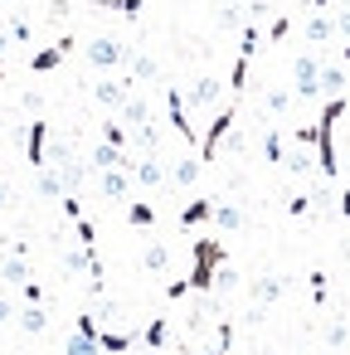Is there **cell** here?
I'll use <instances>...</instances> for the list:
<instances>
[{
	"label": "cell",
	"instance_id": "obj_1",
	"mask_svg": "<svg viewBox=\"0 0 350 355\" xmlns=\"http://www.w3.org/2000/svg\"><path fill=\"white\" fill-rule=\"evenodd\" d=\"M340 117H345V98H326V107L316 117V166H321V180L340 175V151H335V122Z\"/></svg>",
	"mask_w": 350,
	"mask_h": 355
},
{
	"label": "cell",
	"instance_id": "obj_2",
	"mask_svg": "<svg viewBox=\"0 0 350 355\" xmlns=\"http://www.w3.org/2000/svg\"><path fill=\"white\" fill-rule=\"evenodd\" d=\"M219 268H224V239H195V268H190L185 287L190 292H209Z\"/></svg>",
	"mask_w": 350,
	"mask_h": 355
},
{
	"label": "cell",
	"instance_id": "obj_3",
	"mask_svg": "<svg viewBox=\"0 0 350 355\" xmlns=\"http://www.w3.org/2000/svg\"><path fill=\"white\" fill-rule=\"evenodd\" d=\"M234 122H238V103H229V107H224V112L209 122V132H204V141H200V161H214V156H219V146L229 141Z\"/></svg>",
	"mask_w": 350,
	"mask_h": 355
},
{
	"label": "cell",
	"instance_id": "obj_4",
	"mask_svg": "<svg viewBox=\"0 0 350 355\" xmlns=\"http://www.w3.org/2000/svg\"><path fill=\"white\" fill-rule=\"evenodd\" d=\"M64 355H103V345H98V316H78L73 321V331H69V340H64Z\"/></svg>",
	"mask_w": 350,
	"mask_h": 355
},
{
	"label": "cell",
	"instance_id": "obj_5",
	"mask_svg": "<svg viewBox=\"0 0 350 355\" xmlns=\"http://www.w3.org/2000/svg\"><path fill=\"white\" fill-rule=\"evenodd\" d=\"M292 78H297V98H301V103L321 98V59H316V54H301V59L292 64Z\"/></svg>",
	"mask_w": 350,
	"mask_h": 355
},
{
	"label": "cell",
	"instance_id": "obj_6",
	"mask_svg": "<svg viewBox=\"0 0 350 355\" xmlns=\"http://www.w3.org/2000/svg\"><path fill=\"white\" fill-rule=\"evenodd\" d=\"M166 112H170V132H175L185 146H195L200 137H195V122H190V112H185V93H180V88H166Z\"/></svg>",
	"mask_w": 350,
	"mask_h": 355
},
{
	"label": "cell",
	"instance_id": "obj_7",
	"mask_svg": "<svg viewBox=\"0 0 350 355\" xmlns=\"http://www.w3.org/2000/svg\"><path fill=\"white\" fill-rule=\"evenodd\" d=\"M122 59H127V44L122 40H93L88 44V64L93 69H117Z\"/></svg>",
	"mask_w": 350,
	"mask_h": 355
},
{
	"label": "cell",
	"instance_id": "obj_8",
	"mask_svg": "<svg viewBox=\"0 0 350 355\" xmlns=\"http://www.w3.org/2000/svg\"><path fill=\"white\" fill-rule=\"evenodd\" d=\"M25 151H30V166H35V171H44V166H49V122H30Z\"/></svg>",
	"mask_w": 350,
	"mask_h": 355
},
{
	"label": "cell",
	"instance_id": "obj_9",
	"mask_svg": "<svg viewBox=\"0 0 350 355\" xmlns=\"http://www.w3.org/2000/svg\"><path fill=\"white\" fill-rule=\"evenodd\" d=\"M69 54H73V40L64 35V40H54L49 49H40V54L30 59V69H35V73H49V69H59V64H64Z\"/></svg>",
	"mask_w": 350,
	"mask_h": 355
},
{
	"label": "cell",
	"instance_id": "obj_10",
	"mask_svg": "<svg viewBox=\"0 0 350 355\" xmlns=\"http://www.w3.org/2000/svg\"><path fill=\"white\" fill-rule=\"evenodd\" d=\"M132 83H137V78H107V83L93 88V98H98L103 107H122V103L132 98Z\"/></svg>",
	"mask_w": 350,
	"mask_h": 355
},
{
	"label": "cell",
	"instance_id": "obj_11",
	"mask_svg": "<svg viewBox=\"0 0 350 355\" xmlns=\"http://www.w3.org/2000/svg\"><path fill=\"white\" fill-rule=\"evenodd\" d=\"M132 175H137V185L156 190V185H166V161H161V156H146V161L132 166Z\"/></svg>",
	"mask_w": 350,
	"mask_h": 355
},
{
	"label": "cell",
	"instance_id": "obj_12",
	"mask_svg": "<svg viewBox=\"0 0 350 355\" xmlns=\"http://www.w3.org/2000/svg\"><path fill=\"white\" fill-rule=\"evenodd\" d=\"M141 336L137 331H103L98 326V345H103V355H122V350H132Z\"/></svg>",
	"mask_w": 350,
	"mask_h": 355
},
{
	"label": "cell",
	"instance_id": "obj_13",
	"mask_svg": "<svg viewBox=\"0 0 350 355\" xmlns=\"http://www.w3.org/2000/svg\"><path fill=\"white\" fill-rule=\"evenodd\" d=\"M214 98H219V78H195V83L185 88V107H190V103H195V107H209Z\"/></svg>",
	"mask_w": 350,
	"mask_h": 355
},
{
	"label": "cell",
	"instance_id": "obj_14",
	"mask_svg": "<svg viewBox=\"0 0 350 355\" xmlns=\"http://www.w3.org/2000/svg\"><path fill=\"white\" fill-rule=\"evenodd\" d=\"M127 190H132V171H122V166L103 171V195L107 200H127Z\"/></svg>",
	"mask_w": 350,
	"mask_h": 355
},
{
	"label": "cell",
	"instance_id": "obj_15",
	"mask_svg": "<svg viewBox=\"0 0 350 355\" xmlns=\"http://www.w3.org/2000/svg\"><path fill=\"white\" fill-rule=\"evenodd\" d=\"M282 292H287V277H272V272H268V277L253 282V302H258V306H272Z\"/></svg>",
	"mask_w": 350,
	"mask_h": 355
},
{
	"label": "cell",
	"instance_id": "obj_16",
	"mask_svg": "<svg viewBox=\"0 0 350 355\" xmlns=\"http://www.w3.org/2000/svg\"><path fill=\"white\" fill-rule=\"evenodd\" d=\"M146 122H151V107H146V98H127V103H122V127L141 132Z\"/></svg>",
	"mask_w": 350,
	"mask_h": 355
},
{
	"label": "cell",
	"instance_id": "obj_17",
	"mask_svg": "<svg viewBox=\"0 0 350 355\" xmlns=\"http://www.w3.org/2000/svg\"><path fill=\"white\" fill-rule=\"evenodd\" d=\"M180 224H185V229H195V224H214V200H190V205L180 209Z\"/></svg>",
	"mask_w": 350,
	"mask_h": 355
},
{
	"label": "cell",
	"instance_id": "obj_18",
	"mask_svg": "<svg viewBox=\"0 0 350 355\" xmlns=\"http://www.w3.org/2000/svg\"><path fill=\"white\" fill-rule=\"evenodd\" d=\"M0 282H15V287L30 282V263H25V253H10L6 263H0Z\"/></svg>",
	"mask_w": 350,
	"mask_h": 355
},
{
	"label": "cell",
	"instance_id": "obj_19",
	"mask_svg": "<svg viewBox=\"0 0 350 355\" xmlns=\"http://www.w3.org/2000/svg\"><path fill=\"white\" fill-rule=\"evenodd\" d=\"M340 88H345V69H335V64H321V98H345Z\"/></svg>",
	"mask_w": 350,
	"mask_h": 355
},
{
	"label": "cell",
	"instance_id": "obj_20",
	"mask_svg": "<svg viewBox=\"0 0 350 355\" xmlns=\"http://www.w3.org/2000/svg\"><path fill=\"white\" fill-rule=\"evenodd\" d=\"M263 161H268V166H287V141H282V132H263Z\"/></svg>",
	"mask_w": 350,
	"mask_h": 355
},
{
	"label": "cell",
	"instance_id": "obj_21",
	"mask_svg": "<svg viewBox=\"0 0 350 355\" xmlns=\"http://www.w3.org/2000/svg\"><path fill=\"white\" fill-rule=\"evenodd\" d=\"M326 40H335V20L311 15V20H306V44H326Z\"/></svg>",
	"mask_w": 350,
	"mask_h": 355
},
{
	"label": "cell",
	"instance_id": "obj_22",
	"mask_svg": "<svg viewBox=\"0 0 350 355\" xmlns=\"http://www.w3.org/2000/svg\"><path fill=\"white\" fill-rule=\"evenodd\" d=\"M40 195H49V200H64V195H69V185H64V175H59L54 166L40 171Z\"/></svg>",
	"mask_w": 350,
	"mask_h": 355
},
{
	"label": "cell",
	"instance_id": "obj_23",
	"mask_svg": "<svg viewBox=\"0 0 350 355\" xmlns=\"http://www.w3.org/2000/svg\"><path fill=\"white\" fill-rule=\"evenodd\" d=\"M127 224H132V229H151V224H156V205L132 200V205H127Z\"/></svg>",
	"mask_w": 350,
	"mask_h": 355
},
{
	"label": "cell",
	"instance_id": "obj_24",
	"mask_svg": "<svg viewBox=\"0 0 350 355\" xmlns=\"http://www.w3.org/2000/svg\"><path fill=\"white\" fill-rule=\"evenodd\" d=\"M214 224L234 234V229H243V209H238L234 200H224V205H214Z\"/></svg>",
	"mask_w": 350,
	"mask_h": 355
},
{
	"label": "cell",
	"instance_id": "obj_25",
	"mask_svg": "<svg viewBox=\"0 0 350 355\" xmlns=\"http://www.w3.org/2000/svg\"><path fill=\"white\" fill-rule=\"evenodd\" d=\"M141 263H146L151 272H166V268H170V248L151 239V243H146V253H141Z\"/></svg>",
	"mask_w": 350,
	"mask_h": 355
},
{
	"label": "cell",
	"instance_id": "obj_26",
	"mask_svg": "<svg viewBox=\"0 0 350 355\" xmlns=\"http://www.w3.org/2000/svg\"><path fill=\"white\" fill-rule=\"evenodd\" d=\"M20 326H25V331H30V336H40V331H44V326H49V311H44V306H40V302H30V306H25V311H20Z\"/></svg>",
	"mask_w": 350,
	"mask_h": 355
},
{
	"label": "cell",
	"instance_id": "obj_27",
	"mask_svg": "<svg viewBox=\"0 0 350 355\" xmlns=\"http://www.w3.org/2000/svg\"><path fill=\"white\" fill-rule=\"evenodd\" d=\"M166 336H170V321H166V316H151V326H146V336H141V340H146L151 350H161V345H166Z\"/></svg>",
	"mask_w": 350,
	"mask_h": 355
},
{
	"label": "cell",
	"instance_id": "obj_28",
	"mask_svg": "<svg viewBox=\"0 0 350 355\" xmlns=\"http://www.w3.org/2000/svg\"><path fill=\"white\" fill-rule=\"evenodd\" d=\"M263 103H268V112H272V117H282V112L292 107V93H287V88H272V93H268Z\"/></svg>",
	"mask_w": 350,
	"mask_h": 355
},
{
	"label": "cell",
	"instance_id": "obj_29",
	"mask_svg": "<svg viewBox=\"0 0 350 355\" xmlns=\"http://www.w3.org/2000/svg\"><path fill=\"white\" fill-rule=\"evenodd\" d=\"M103 141H107V146H122V151H127V127H122V122H103Z\"/></svg>",
	"mask_w": 350,
	"mask_h": 355
},
{
	"label": "cell",
	"instance_id": "obj_30",
	"mask_svg": "<svg viewBox=\"0 0 350 355\" xmlns=\"http://www.w3.org/2000/svg\"><path fill=\"white\" fill-rule=\"evenodd\" d=\"M170 175H175V185H190V180L200 175V161H190V156H185V161H175V171H170Z\"/></svg>",
	"mask_w": 350,
	"mask_h": 355
},
{
	"label": "cell",
	"instance_id": "obj_31",
	"mask_svg": "<svg viewBox=\"0 0 350 355\" xmlns=\"http://www.w3.org/2000/svg\"><path fill=\"white\" fill-rule=\"evenodd\" d=\"M214 355H234V321L219 326V340H214Z\"/></svg>",
	"mask_w": 350,
	"mask_h": 355
},
{
	"label": "cell",
	"instance_id": "obj_32",
	"mask_svg": "<svg viewBox=\"0 0 350 355\" xmlns=\"http://www.w3.org/2000/svg\"><path fill=\"white\" fill-rule=\"evenodd\" d=\"M141 78H161V64H156L151 54H141V59H137V83H141Z\"/></svg>",
	"mask_w": 350,
	"mask_h": 355
},
{
	"label": "cell",
	"instance_id": "obj_33",
	"mask_svg": "<svg viewBox=\"0 0 350 355\" xmlns=\"http://www.w3.org/2000/svg\"><path fill=\"white\" fill-rule=\"evenodd\" d=\"M73 224H78V243H83V248H98V229H93L88 219H73Z\"/></svg>",
	"mask_w": 350,
	"mask_h": 355
},
{
	"label": "cell",
	"instance_id": "obj_34",
	"mask_svg": "<svg viewBox=\"0 0 350 355\" xmlns=\"http://www.w3.org/2000/svg\"><path fill=\"white\" fill-rule=\"evenodd\" d=\"M345 340H350L345 321H331V326H326V345H345Z\"/></svg>",
	"mask_w": 350,
	"mask_h": 355
},
{
	"label": "cell",
	"instance_id": "obj_35",
	"mask_svg": "<svg viewBox=\"0 0 350 355\" xmlns=\"http://www.w3.org/2000/svg\"><path fill=\"white\" fill-rule=\"evenodd\" d=\"M214 287H224V292H229V287H238V272L224 263V268H219V277H214Z\"/></svg>",
	"mask_w": 350,
	"mask_h": 355
},
{
	"label": "cell",
	"instance_id": "obj_36",
	"mask_svg": "<svg viewBox=\"0 0 350 355\" xmlns=\"http://www.w3.org/2000/svg\"><path fill=\"white\" fill-rule=\"evenodd\" d=\"M292 35V20H272V30H268V40L277 44V40H287Z\"/></svg>",
	"mask_w": 350,
	"mask_h": 355
},
{
	"label": "cell",
	"instance_id": "obj_37",
	"mask_svg": "<svg viewBox=\"0 0 350 355\" xmlns=\"http://www.w3.org/2000/svg\"><path fill=\"white\" fill-rule=\"evenodd\" d=\"M59 205H64V214H69V219H83V205H78V200H73V195H64V200H59Z\"/></svg>",
	"mask_w": 350,
	"mask_h": 355
},
{
	"label": "cell",
	"instance_id": "obj_38",
	"mask_svg": "<svg viewBox=\"0 0 350 355\" xmlns=\"http://www.w3.org/2000/svg\"><path fill=\"white\" fill-rule=\"evenodd\" d=\"M311 297L326 302V272H311Z\"/></svg>",
	"mask_w": 350,
	"mask_h": 355
},
{
	"label": "cell",
	"instance_id": "obj_39",
	"mask_svg": "<svg viewBox=\"0 0 350 355\" xmlns=\"http://www.w3.org/2000/svg\"><path fill=\"white\" fill-rule=\"evenodd\" d=\"M10 40H20V44H25V40H30V25H25V20H15V25H10Z\"/></svg>",
	"mask_w": 350,
	"mask_h": 355
},
{
	"label": "cell",
	"instance_id": "obj_40",
	"mask_svg": "<svg viewBox=\"0 0 350 355\" xmlns=\"http://www.w3.org/2000/svg\"><path fill=\"white\" fill-rule=\"evenodd\" d=\"M287 166H292V175H306V171H311V161H306V156H292Z\"/></svg>",
	"mask_w": 350,
	"mask_h": 355
},
{
	"label": "cell",
	"instance_id": "obj_41",
	"mask_svg": "<svg viewBox=\"0 0 350 355\" xmlns=\"http://www.w3.org/2000/svg\"><path fill=\"white\" fill-rule=\"evenodd\" d=\"M335 35H345V40H350V10H340V15H335Z\"/></svg>",
	"mask_w": 350,
	"mask_h": 355
},
{
	"label": "cell",
	"instance_id": "obj_42",
	"mask_svg": "<svg viewBox=\"0 0 350 355\" xmlns=\"http://www.w3.org/2000/svg\"><path fill=\"white\" fill-rule=\"evenodd\" d=\"M340 214H345V219H350V190H345V195H340Z\"/></svg>",
	"mask_w": 350,
	"mask_h": 355
},
{
	"label": "cell",
	"instance_id": "obj_43",
	"mask_svg": "<svg viewBox=\"0 0 350 355\" xmlns=\"http://www.w3.org/2000/svg\"><path fill=\"white\" fill-rule=\"evenodd\" d=\"M301 6H306V10H321V6H331V0H301Z\"/></svg>",
	"mask_w": 350,
	"mask_h": 355
},
{
	"label": "cell",
	"instance_id": "obj_44",
	"mask_svg": "<svg viewBox=\"0 0 350 355\" xmlns=\"http://www.w3.org/2000/svg\"><path fill=\"white\" fill-rule=\"evenodd\" d=\"M0 321H10V302L6 297H0Z\"/></svg>",
	"mask_w": 350,
	"mask_h": 355
},
{
	"label": "cell",
	"instance_id": "obj_45",
	"mask_svg": "<svg viewBox=\"0 0 350 355\" xmlns=\"http://www.w3.org/2000/svg\"><path fill=\"white\" fill-rule=\"evenodd\" d=\"M340 64H350V44H340Z\"/></svg>",
	"mask_w": 350,
	"mask_h": 355
},
{
	"label": "cell",
	"instance_id": "obj_46",
	"mask_svg": "<svg viewBox=\"0 0 350 355\" xmlns=\"http://www.w3.org/2000/svg\"><path fill=\"white\" fill-rule=\"evenodd\" d=\"M6 44H10V40H6V35H0V54H6Z\"/></svg>",
	"mask_w": 350,
	"mask_h": 355
},
{
	"label": "cell",
	"instance_id": "obj_47",
	"mask_svg": "<svg viewBox=\"0 0 350 355\" xmlns=\"http://www.w3.org/2000/svg\"><path fill=\"white\" fill-rule=\"evenodd\" d=\"M0 205H6V190H0Z\"/></svg>",
	"mask_w": 350,
	"mask_h": 355
},
{
	"label": "cell",
	"instance_id": "obj_48",
	"mask_svg": "<svg viewBox=\"0 0 350 355\" xmlns=\"http://www.w3.org/2000/svg\"><path fill=\"white\" fill-rule=\"evenodd\" d=\"M146 355H156V350H146Z\"/></svg>",
	"mask_w": 350,
	"mask_h": 355
},
{
	"label": "cell",
	"instance_id": "obj_49",
	"mask_svg": "<svg viewBox=\"0 0 350 355\" xmlns=\"http://www.w3.org/2000/svg\"><path fill=\"white\" fill-rule=\"evenodd\" d=\"M0 263H6V258H0Z\"/></svg>",
	"mask_w": 350,
	"mask_h": 355
},
{
	"label": "cell",
	"instance_id": "obj_50",
	"mask_svg": "<svg viewBox=\"0 0 350 355\" xmlns=\"http://www.w3.org/2000/svg\"><path fill=\"white\" fill-rule=\"evenodd\" d=\"M0 73H6V69H0Z\"/></svg>",
	"mask_w": 350,
	"mask_h": 355
}]
</instances>
